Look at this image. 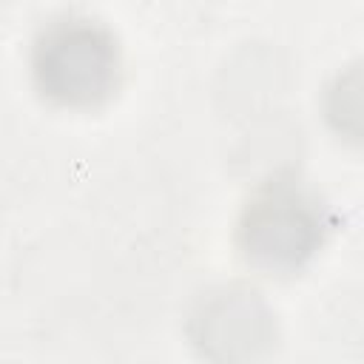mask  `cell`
<instances>
[{"mask_svg": "<svg viewBox=\"0 0 364 364\" xmlns=\"http://www.w3.org/2000/svg\"><path fill=\"white\" fill-rule=\"evenodd\" d=\"M37 74L48 94L63 100H94L111 82L114 48L88 26H63L40 43Z\"/></svg>", "mask_w": 364, "mask_h": 364, "instance_id": "cell-1", "label": "cell"}]
</instances>
